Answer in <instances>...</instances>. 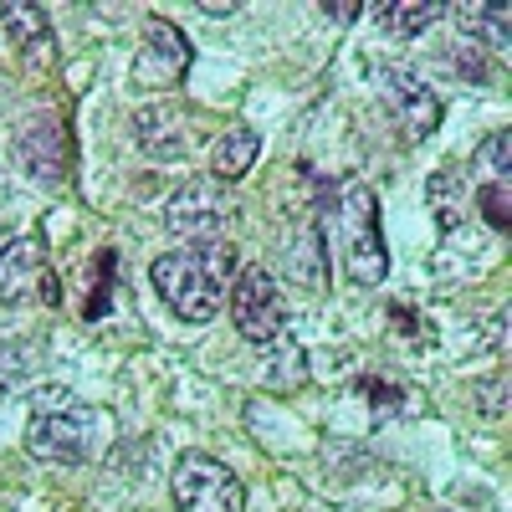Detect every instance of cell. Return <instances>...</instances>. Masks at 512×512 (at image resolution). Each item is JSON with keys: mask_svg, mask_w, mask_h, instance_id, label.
Returning <instances> with one entry per match:
<instances>
[{"mask_svg": "<svg viewBox=\"0 0 512 512\" xmlns=\"http://www.w3.org/2000/svg\"><path fill=\"white\" fill-rule=\"evenodd\" d=\"M461 26L492 41L497 52H507V6H461Z\"/></svg>", "mask_w": 512, "mask_h": 512, "instance_id": "14", "label": "cell"}, {"mask_svg": "<svg viewBox=\"0 0 512 512\" xmlns=\"http://www.w3.org/2000/svg\"><path fill=\"white\" fill-rule=\"evenodd\" d=\"M333 21H354V16H364V6H354V0H333V6H323Z\"/></svg>", "mask_w": 512, "mask_h": 512, "instance_id": "17", "label": "cell"}, {"mask_svg": "<svg viewBox=\"0 0 512 512\" xmlns=\"http://www.w3.org/2000/svg\"><path fill=\"white\" fill-rule=\"evenodd\" d=\"M231 272H236V251L226 241H185L164 251L149 277L154 292L164 297V308H175L185 323H210L226 303Z\"/></svg>", "mask_w": 512, "mask_h": 512, "instance_id": "1", "label": "cell"}, {"mask_svg": "<svg viewBox=\"0 0 512 512\" xmlns=\"http://www.w3.org/2000/svg\"><path fill=\"white\" fill-rule=\"evenodd\" d=\"M0 31H6V41L21 52L26 67L57 62V36H52V21L41 6H0Z\"/></svg>", "mask_w": 512, "mask_h": 512, "instance_id": "11", "label": "cell"}, {"mask_svg": "<svg viewBox=\"0 0 512 512\" xmlns=\"http://www.w3.org/2000/svg\"><path fill=\"white\" fill-rule=\"evenodd\" d=\"M93 410L77 405L72 395H62V384H52L47 400H36V415H31V431H26V451L41 456V461H88L93 456Z\"/></svg>", "mask_w": 512, "mask_h": 512, "instance_id": "3", "label": "cell"}, {"mask_svg": "<svg viewBox=\"0 0 512 512\" xmlns=\"http://www.w3.org/2000/svg\"><path fill=\"white\" fill-rule=\"evenodd\" d=\"M231 318H236L246 344H272V338L282 333V323H287L277 277L262 272V267H241L236 282H231Z\"/></svg>", "mask_w": 512, "mask_h": 512, "instance_id": "5", "label": "cell"}, {"mask_svg": "<svg viewBox=\"0 0 512 512\" xmlns=\"http://www.w3.org/2000/svg\"><path fill=\"white\" fill-rule=\"evenodd\" d=\"M256 149H262V139H256L251 128H231V134L216 144V154H210V169H216V180H241L246 169L256 164Z\"/></svg>", "mask_w": 512, "mask_h": 512, "instance_id": "12", "label": "cell"}, {"mask_svg": "<svg viewBox=\"0 0 512 512\" xmlns=\"http://www.w3.org/2000/svg\"><path fill=\"white\" fill-rule=\"evenodd\" d=\"M113 251H98V267H93V292L88 303H82V318H103L113 308Z\"/></svg>", "mask_w": 512, "mask_h": 512, "instance_id": "15", "label": "cell"}, {"mask_svg": "<svg viewBox=\"0 0 512 512\" xmlns=\"http://www.w3.org/2000/svg\"><path fill=\"white\" fill-rule=\"evenodd\" d=\"M482 216H487L492 231H507V221H512V185H507V175H497L482 190Z\"/></svg>", "mask_w": 512, "mask_h": 512, "instance_id": "16", "label": "cell"}, {"mask_svg": "<svg viewBox=\"0 0 512 512\" xmlns=\"http://www.w3.org/2000/svg\"><path fill=\"white\" fill-rule=\"evenodd\" d=\"M231 216V200L221 195V185H185L175 200L164 205V221L185 231V236H216V226H226Z\"/></svg>", "mask_w": 512, "mask_h": 512, "instance_id": "10", "label": "cell"}, {"mask_svg": "<svg viewBox=\"0 0 512 512\" xmlns=\"http://www.w3.org/2000/svg\"><path fill=\"white\" fill-rule=\"evenodd\" d=\"M180 512H241L246 507V487L226 461L205 456V451H185L175 461V477H169Z\"/></svg>", "mask_w": 512, "mask_h": 512, "instance_id": "4", "label": "cell"}, {"mask_svg": "<svg viewBox=\"0 0 512 512\" xmlns=\"http://www.w3.org/2000/svg\"><path fill=\"white\" fill-rule=\"evenodd\" d=\"M333 221H338V246H344V267L359 287H374L390 272V251H384V236H379V200L369 185L359 180H344L338 185V200H333Z\"/></svg>", "mask_w": 512, "mask_h": 512, "instance_id": "2", "label": "cell"}, {"mask_svg": "<svg viewBox=\"0 0 512 512\" xmlns=\"http://www.w3.org/2000/svg\"><path fill=\"white\" fill-rule=\"evenodd\" d=\"M47 292L52 297V272H47V241L41 236H21L11 246H0V303H31Z\"/></svg>", "mask_w": 512, "mask_h": 512, "instance_id": "8", "label": "cell"}, {"mask_svg": "<svg viewBox=\"0 0 512 512\" xmlns=\"http://www.w3.org/2000/svg\"><path fill=\"white\" fill-rule=\"evenodd\" d=\"M16 159L31 180L41 185H57L67 175V164H72V144H67V128L52 118V113H36L21 123V134H16Z\"/></svg>", "mask_w": 512, "mask_h": 512, "instance_id": "7", "label": "cell"}, {"mask_svg": "<svg viewBox=\"0 0 512 512\" xmlns=\"http://www.w3.org/2000/svg\"><path fill=\"white\" fill-rule=\"evenodd\" d=\"M190 72V41L180 26L169 21H154L144 47H139V62H134V88H175V82Z\"/></svg>", "mask_w": 512, "mask_h": 512, "instance_id": "9", "label": "cell"}, {"mask_svg": "<svg viewBox=\"0 0 512 512\" xmlns=\"http://www.w3.org/2000/svg\"><path fill=\"white\" fill-rule=\"evenodd\" d=\"M379 88H384V108H390L395 128L405 139H431L436 123H441V103L425 82L405 67H384L379 72Z\"/></svg>", "mask_w": 512, "mask_h": 512, "instance_id": "6", "label": "cell"}, {"mask_svg": "<svg viewBox=\"0 0 512 512\" xmlns=\"http://www.w3.org/2000/svg\"><path fill=\"white\" fill-rule=\"evenodd\" d=\"M436 16H441V6H431V0H415V6H405V0H395V6H374V21L390 36H420Z\"/></svg>", "mask_w": 512, "mask_h": 512, "instance_id": "13", "label": "cell"}]
</instances>
